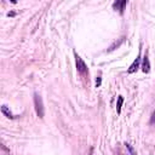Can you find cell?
Segmentation results:
<instances>
[{
    "mask_svg": "<svg viewBox=\"0 0 155 155\" xmlns=\"http://www.w3.org/2000/svg\"><path fill=\"white\" fill-rule=\"evenodd\" d=\"M75 64H76V69L80 74H86L87 73V67L85 64V62L82 61V58L78 54H75Z\"/></svg>",
    "mask_w": 155,
    "mask_h": 155,
    "instance_id": "cell-2",
    "label": "cell"
},
{
    "mask_svg": "<svg viewBox=\"0 0 155 155\" xmlns=\"http://www.w3.org/2000/svg\"><path fill=\"white\" fill-rule=\"evenodd\" d=\"M125 145H126V148L128 149V151H130V154H131V155H137L136 150L133 149V147H132L131 144H128V143H125Z\"/></svg>",
    "mask_w": 155,
    "mask_h": 155,
    "instance_id": "cell-9",
    "label": "cell"
},
{
    "mask_svg": "<svg viewBox=\"0 0 155 155\" xmlns=\"http://www.w3.org/2000/svg\"><path fill=\"white\" fill-rule=\"evenodd\" d=\"M124 40H125V38H120L117 41H115V42H114V44H113V45L109 47V51H114L115 48H117V47H119V46H120V45L124 42Z\"/></svg>",
    "mask_w": 155,
    "mask_h": 155,
    "instance_id": "cell-7",
    "label": "cell"
},
{
    "mask_svg": "<svg viewBox=\"0 0 155 155\" xmlns=\"http://www.w3.org/2000/svg\"><path fill=\"white\" fill-rule=\"evenodd\" d=\"M122 103H124V97H122V96H119V97H117V103H116V110H117V114L121 113Z\"/></svg>",
    "mask_w": 155,
    "mask_h": 155,
    "instance_id": "cell-8",
    "label": "cell"
},
{
    "mask_svg": "<svg viewBox=\"0 0 155 155\" xmlns=\"http://www.w3.org/2000/svg\"><path fill=\"white\" fill-rule=\"evenodd\" d=\"M126 5H127V1H116V2H114V4H113L114 8L119 10L121 13H122V11H124V7H125Z\"/></svg>",
    "mask_w": 155,
    "mask_h": 155,
    "instance_id": "cell-5",
    "label": "cell"
},
{
    "mask_svg": "<svg viewBox=\"0 0 155 155\" xmlns=\"http://www.w3.org/2000/svg\"><path fill=\"white\" fill-rule=\"evenodd\" d=\"M139 62H140V53H138V56H137V58L133 61V63L130 65V68H128V73L130 74H132V73H134V71H137V69L139 68Z\"/></svg>",
    "mask_w": 155,
    "mask_h": 155,
    "instance_id": "cell-3",
    "label": "cell"
},
{
    "mask_svg": "<svg viewBox=\"0 0 155 155\" xmlns=\"http://www.w3.org/2000/svg\"><path fill=\"white\" fill-rule=\"evenodd\" d=\"M1 111H2V114H4L5 116H7L8 119H15V116L12 115V113L8 110V108H7L6 105H2V107H1Z\"/></svg>",
    "mask_w": 155,
    "mask_h": 155,
    "instance_id": "cell-6",
    "label": "cell"
},
{
    "mask_svg": "<svg viewBox=\"0 0 155 155\" xmlns=\"http://www.w3.org/2000/svg\"><path fill=\"white\" fill-rule=\"evenodd\" d=\"M155 122V111L153 113V115H151V119H150V124H154Z\"/></svg>",
    "mask_w": 155,
    "mask_h": 155,
    "instance_id": "cell-11",
    "label": "cell"
},
{
    "mask_svg": "<svg viewBox=\"0 0 155 155\" xmlns=\"http://www.w3.org/2000/svg\"><path fill=\"white\" fill-rule=\"evenodd\" d=\"M34 105H35V111L38 114L39 117H44V103H42V98L38 94V93H34Z\"/></svg>",
    "mask_w": 155,
    "mask_h": 155,
    "instance_id": "cell-1",
    "label": "cell"
},
{
    "mask_svg": "<svg viewBox=\"0 0 155 155\" xmlns=\"http://www.w3.org/2000/svg\"><path fill=\"white\" fill-rule=\"evenodd\" d=\"M142 70H143L144 73H149V71H150V63H149V58H148V56H147V54L143 57Z\"/></svg>",
    "mask_w": 155,
    "mask_h": 155,
    "instance_id": "cell-4",
    "label": "cell"
},
{
    "mask_svg": "<svg viewBox=\"0 0 155 155\" xmlns=\"http://www.w3.org/2000/svg\"><path fill=\"white\" fill-rule=\"evenodd\" d=\"M101 85V76H98V79L96 80V87H99Z\"/></svg>",
    "mask_w": 155,
    "mask_h": 155,
    "instance_id": "cell-10",
    "label": "cell"
}]
</instances>
